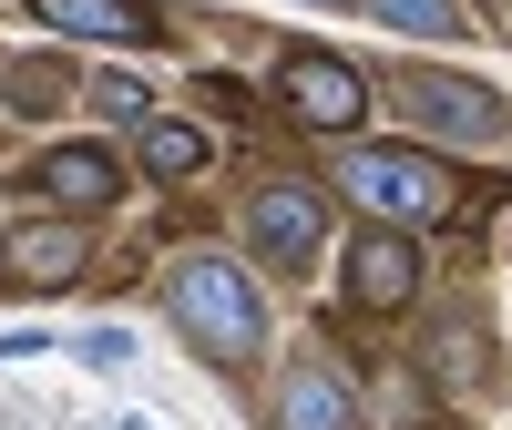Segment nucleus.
Returning a JSON list of instances; mask_svg holds the SVG:
<instances>
[{"mask_svg": "<svg viewBox=\"0 0 512 430\" xmlns=\"http://www.w3.org/2000/svg\"><path fill=\"white\" fill-rule=\"evenodd\" d=\"M338 195H349L369 226H431V215H451V175L431 154H410V144H349L338 154Z\"/></svg>", "mask_w": 512, "mask_h": 430, "instance_id": "nucleus-1", "label": "nucleus"}, {"mask_svg": "<svg viewBox=\"0 0 512 430\" xmlns=\"http://www.w3.org/2000/svg\"><path fill=\"white\" fill-rule=\"evenodd\" d=\"M164 297H175V318L205 359H246L256 338H267V308H256L246 267H226V256H185L175 277H164Z\"/></svg>", "mask_w": 512, "mask_h": 430, "instance_id": "nucleus-2", "label": "nucleus"}, {"mask_svg": "<svg viewBox=\"0 0 512 430\" xmlns=\"http://www.w3.org/2000/svg\"><path fill=\"white\" fill-rule=\"evenodd\" d=\"M400 103H410L420 134H441V144H502V123H512L492 82H461V72H410Z\"/></svg>", "mask_w": 512, "mask_h": 430, "instance_id": "nucleus-3", "label": "nucleus"}, {"mask_svg": "<svg viewBox=\"0 0 512 430\" xmlns=\"http://www.w3.org/2000/svg\"><path fill=\"white\" fill-rule=\"evenodd\" d=\"M246 236H256V256H267V267H308L318 236H328V205H318L308 185H256Z\"/></svg>", "mask_w": 512, "mask_h": 430, "instance_id": "nucleus-4", "label": "nucleus"}, {"mask_svg": "<svg viewBox=\"0 0 512 430\" xmlns=\"http://www.w3.org/2000/svg\"><path fill=\"white\" fill-rule=\"evenodd\" d=\"M349 297H359L369 318L410 308V297H420V246H410L400 226H369V236L349 246Z\"/></svg>", "mask_w": 512, "mask_h": 430, "instance_id": "nucleus-5", "label": "nucleus"}, {"mask_svg": "<svg viewBox=\"0 0 512 430\" xmlns=\"http://www.w3.org/2000/svg\"><path fill=\"white\" fill-rule=\"evenodd\" d=\"M287 103H297V123H318V134H349L369 113V82L349 62H328V52H297L287 62Z\"/></svg>", "mask_w": 512, "mask_h": 430, "instance_id": "nucleus-6", "label": "nucleus"}, {"mask_svg": "<svg viewBox=\"0 0 512 430\" xmlns=\"http://www.w3.org/2000/svg\"><path fill=\"white\" fill-rule=\"evenodd\" d=\"M277 430H359V400H349V379L338 369H287V390H277Z\"/></svg>", "mask_w": 512, "mask_h": 430, "instance_id": "nucleus-7", "label": "nucleus"}, {"mask_svg": "<svg viewBox=\"0 0 512 430\" xmlns=\"http://www.w3.org/2000/svg\"><path fill=\"white\" fill-rule=\"evenodd\" d=\"M31 21H52V31H72V41H144V31H154L144 0H31Z\"/></svg>", "mask_w": 512, "mask_h": 430, "instance_id": "nucleus-8", "label": "nucleus"}, {"mask_svg": "<svg viewBox=\"0 0 512 430\" xmlns=\"http://www.w3.org/2000/svg\"><path fill=\"white\" fill-rule=\"evenodd\" d=\"M41 195H62V205H113V195H123V164L93 154V144H62L52 164H41Z\"/></svg>", "mask_w": 512, "mask_h": 430, "instance_id": "nucleus-9", "label": "nucleus"}, {"mask_svg": "<svg viewBox=\"0 0 512 430\" xmlns=\"http://www.w3.org/2000/svg\"><path fill=\"white\" fill-rule=\"evenodd\" d=\"M11 277H31V287L82 277V236H72V226H31V236H11Z\"/></svg>", "mask_w": 512, "mask_h": 430, "instance_id": "nucleus-10", "label": "nucleus"}, {"mask_svg": "<svg viewBox=\"0 0 512 430\" xmlns=\"http://www.w3.org/2000/svg\"><path fill=\"white\" fill-rule=\"evenodd\" d=\"M390 31H420V41H461L472 31V0H369Z\"/></svg>", "mask_w": 512, "mask_h": 430, "instance_id": "nucleus-11", "label": "nucleus"}, {"mask_svg": "<svg viewBox=\"0 0 512 430\" xmlns=\"http://www.w3.org/2000/svg\"><path fill=\"white\" fill-rule=\"evenodd\" d=\"M144 164H154V175H195L205 134H195V123H144Z\"/></svg>", "mask_w": 512, "mask_h": 430, "instance_id": "nucleus-12", "label": "nucleus"}, {"mask_svg": "<svg viewBox=\"0 0 512 430\" xmlns=\"http://www.w3.org/2000/svg\"><path fill=\"white\" fill-rule=\"evenodd\" d=\"M93 103H103L113 123H144V82H123V72H103V82H93Z\"/></svg>", "mask_w": 512, "mask_h": 430, "instance_id": "nucleus-13", "label": "nucleus"}, {"mask_svg": "<svg viewBox=\"0 0 512 430\" xmlns=\"http://www.w3.org/2000/svg\"><path fill=\"white\" fill-rule=\"evenodd\" d=\"M82 359H93V369H123V359H134V338H123V328H93V338H82Z\"/></svg>", "mask_w": 512, "mask_h": 430, "instance_id": "nucleus-14", "label": "nucleus"}, {"mask_svg": "<svg viewBox=\"0 0 512 430\" xmlns=\"http://www.w3.org/2000/svg\"><path fill=\"white\" fill-rule=\"evenodd\" d=\"M113 430H154V420H113Z\"/></svg>", "mask_w": 512, "mask_h": 430, "instance_id": "nucleus-15", "label": "nucleus"}]
</instances>
